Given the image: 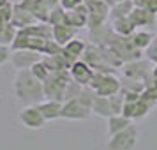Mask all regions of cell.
Instances as JSON below:
<instances>
[{
    "label": "cell",
    "instance_id": "1",
    "mask_svg": "<svg viewBox=\"0 0 157 150\" xmlns=\"http://www.w3.org/2000/svg\"><path fill=\"white\" fill-rule=\"evenodd\" d=\"M13 88H14V94L18 95V99L27 102V104H37L44 97L43 81L37 79L30 69L18 71Z\"/></svg>",
    "mask_w": 157,
    "mask_h": 150
},
{
    "label": "cell",
    "instance_id": "2",
    "mask_svg": "<svg viewBox=\"0 0 157 150\" xmlns=\"http://www.w3.org/2000/svg\"><path fill=\"white\" fill-rule=\"evenodd\" d=\"M136 141H138V129L134 124H131L127 129L109 136L108 150H132L136 147Z\"/></svg>",
    "mask_w": 157,
    "mask_h": 150
},
{
    "label": "cell",
    "instance_id": "3",
    "mask_svg": "<svg viewBox=\"0 0 157 150\" xmlns=\"http://www.w3.org/2000/svg\"><path fill=\"white\" fill-rule=\"evenodd\" d=\"M92 113V108L83 104L78 97L74 99H67L62 102V117L69 118V120H85Z\"/></svg>",
    "mask_w": 157,
    "mask_h": 150
},
{
    "label": "cell",
    "instance_id": "4",
    "mask_svg": "<svg viewBox=\"0 0 157 150\" xmlns=\"http://www.w3.org/2000/svg\"><path fill=\"white\" fill-rule=\"evenodd\" d=\"M20 120H21V124L25 127L29 129H41L48 122L37 104H29L27 108H23L20 111Z\"/></svg>",
    "mask_w": 157,
    "mask_h": 150
},
{
    "label": "cell",
    "instance_id": "5",
    "mask_svg": "<svg viewBox=\"0 0 157 150\" xmlns=\"http://www.w3.org/2000/svg\"><path fill=\"white\" fill-rule=\"evenodd\" d=\"M41 60V55L39 51L29 50V48H23V50H14L13 55H11V62L18 71H23V69H30L34 64H37Z\"/></svg>",
    "mask_w": 157,
    "mask_h": 150
},
{
    "label": "cell",
    "instance_id": "6",
    "mask_svg": "<svg viewBox=\"0 0 157 150\" xmlns=\"http://www.w3.org/2000/svg\"><path fill=\"white\" fill-rule=\"evenodd\" d=\"M69 72H71V78L74 79V81H78L79 85L85 87V85L90 83V79H92L95 71L86 64L85 60H76V62L69 67Z\"/></svg>",
    "mask_w": 157,
    "mask_h": 150
},
{
    "label": "cell",
    "instance_id": "7",
    "mask_svg": "<svg viewBox=\"0 0 157 150\" xmlns=\"http://www.w3.org/2000/svg\"><path fill=\"white\" fill-rule=\"evenodd\" d=\"M86 44L83 41H78V39H71L67 44H64V57L69 60V64H74L76 60H79V57L85 53Z\"/></svg>",
    "mask_w": 157,
    "mask_h": 150
},
{
    "label": "cell",
    "instance_id": "8",
    "mask_svg": "<svg viewBox=\"0 0 157 150\" xmlns=\"http://www.w3.org/2000/svg\"><path fill=\"white\" fill-rule=\"evenodd\" d=\"M111 36H113V29L108 27L106 23L90 29V41H92V44H97V46H106Z\"/></svg>",
    "mask_w": 157,
    "mask_h": 150
},
{
    "label": "cell",
    "instance_id": "9",
    "mask_svg": "<svg viewBox=\"0 0 157 150\" xmlns=\"http://www.w3.org/2000/svg\"><path fill=\"white\" fill-rule=\"evenodd\" d=\"M129 20L132 21L134 27H145V25H152V23L155 21V14H154V13H150V11H147V9L136 7V9L131 11Z\"/></svg>",
    "mask_w": 157,
    "mask_h": 150
},
{
    "label": "cell",
    "instance_id": "10",
    "mask_svg": "<svg viewBox=\"0 0 157 150\" xmlns=\"http://www.w3.org/2000/svg\"><path fill=\"white\" fill-rule=\"evenodd\" d=\"M39 110L43 111L46 120H55L62 117V101H55V99H48L43 104H37Z\"/></svg>",
    "mask_w": 157,
    "mask_h": 150
},
{
    "label": "cell",
    "instance_id": "11",
    "mask_svg": "<svg viewBox=\"0 0 157 150\" xmlns=\"http://www.w3.org/2000/svg\"><path fill=\"white\" fill-rule=\"evenodd\" d=\"M132 124V120L129 118V117H125V115H111L109 118H108V133H109V136L117 134V133H120V131H124V129H127L129 125Z\"/></svg>",
    "mask_w": 157,
    "mask_h": 150
},
{
    "label": "cell",
    "instance_id": "12",
    "mask_svg": "<svg viewBox=\"0 0 157 150\" xmlns=\"http://www.w3.org/2000/svg\"><path fill=\"white\" fill-rule=\"evenodd\" d=\"M92 113L99 115V117H104V118H109L113 115V110H111V102H109V97H104V95H97L92 102Z\"/></svg>",
    "mask_w": 157,
    "mask_h": 150
},
{
    "label": "cell",
    "instance_id": "13",
    "mask_svg": "<svg viewBox=\"0 0 157 150\" xmlns=\"http://www.w3.org/2000/svg\"><path fill=\"white\" fill-rule=\"evenodd\" d=\"M74 27L71 25H53V39L57 41L58 44H67L74 36Z\"/></svg>",
    "mask_w": 157,
    "mask_h": 150
},
{
    "label": "cell",
    "instance_id": "14",
    "mask_svg": "<svg viewBox=\"0 0 157 150\" xmlns=\"http://www.w3.org/2000/svg\"><path fill=\"white\" fill-rule=\"evenodd\" d=\"M134 30H136V27L132 25V21L129 20V16H124V18H117V20H113V32L115 34H120V36L129 37Z\"/></svg>",
    "mask_w": 157,
    "mask_h": 150
},
{
    "label": "cell",
    "instance_id": "15",
    "mask_svg": "<svg viewBox=\"0 0 157 150\" xmlns=\"http://www.w3.org/2000/svg\"><path fill=\"white\" fill-rule=\"evenodd\" d=\"M152 39L154 36L148 34V32H145V30H140V32H132L131 34V43L134 44L138 50H147L152 43Z\"/></svg>",
    "mask_w": 157,
    "mask_h": 150
},
{
    "label": "cell",
    "instance_id": "16",
    "mask_svg": "<svg viewBox=\"0 0 157 150\" xmlns=\"http://www.w3.org/2000/svg\"><path fill=\"white\" fill-rule=\"evenodd\" d=\"M134 9V2L132 0H122V2H117L113 6V13H111V20H117V18H124V16H129L131 11Z\"/></svg>",
    "mask_w": 157,
    "mask_h": 150
},
{
    "label": "cell",
    "instance_id": "17",
    "mask_svg": "<svg viewBox=\"0 0 157 150\" xmlns=\"http://www.w3.org/2000/svg\"><path fill=\"white\" fill-rule=\"evenodd\" d=\"M16 34H18V32H16L13 23L2 25V27H0V44H13Z\"/></svg>",
    "mask_w": 157,
    "mask_h": 150
},
{
    "label": "cell",
    "instance_id": "18",
    "mask_svg": "<svg viewBox=\"0 0 157 150\" xmlns=\"http://www.w3.org/2000/svg\"><path fill=\"white\" fill-rule=\"evenodd\" d=\"M81 88H83V85H79L78 81H74V79H69V81H67V85H65L64 101H67V99H74V97H78V95H79V92H81Z\"/></svg>",
    "mask_w": 157,
    "mask_h": 150
},
{
    "label": "cell",
    "instance_id": "19",
    "mask_svg": "<svg viewBox=\"0 0 157 150\" xmlns=\"http://www.w3.org/2000/svg\"><path fill=\"white\" fill-rule=\"evenodd\" d=\"M30 71H32V74H34L37 79H41V81H44V79L50 76V69L46 67V64H44L43 60H39L37 64L32 65V67H30Z\"/></svg>",
    "mask_w": 157,
    "mask_h": 150
},
{
    "label": "cell",
    "instance_id": "20",
    "mask_svg": "<svg viewBox=\"0 0 157 150\" xmlns=\"http://www.w3.org/2000/svg\"><path fill=\"white\" fill-rule=\"evenodd\" d=\"M147 57H148L150 62H155V64H157V37L152 39L150 46L147 48Z\"/></svg>",
    "mask_w": 157,
    "mask_h": 150
},
{
    "label": "cell",
    "instance_id": "21",
    "mask_svg": "<svg viewBox=\"0 0 157 150\" xmlns=\"http://www.w3.org/2000/svg\"><path fill=\"white\" fill-rule=\"evenodd\" d=\"M11 55H13V53H11L7 44H0V65L6 64L7 60H11Z\"/></svg>",
    "mask_w": 157,
    "mask_h": 150
},
{
    "label": "cell",
    "instance_id": "22",
    "mask_svg": "<svg viewBox=\"0 0 157 150\" xmlns=\"http://www.w3.org/2000/svg\"><path fill=\"white\" fill-rule=\"evenodd\" d=\"M85 0H60V6L65 9V11H69V9H74L78 7L79 4H83Z\"/></svg>",
    "mask_w": 157,
    "mask_h": 150
},
{
    "label": "cell",
    "instance_id": "23",
    "mask_svg": "<svg viewBox=\"0 0 157 150\" xmlns=\"http://www.w3.org/2000/svg\"><path fill=\"white\" fill-rule=\"evenodd\" d=\"M7 4H11L9 0H0V7H4V6H7Z\"/></svg>",
    "mask_w": 157,
    "mask_h": 150
},
{
    "label": "cell",
    "instance_id": "24",
    "mask_svg": "<svg viewBox=\"0 0 157 150\" xmlns=\"http://www.w3.org/2000/svg\"><path fill=\"white\" fill-rule=\"evenodd\" d=\"M11 4H20V2H23V0H9Z\"/></svg>",
    "mask_w": 157,
    "mask_h": 150
}]
</instances>
